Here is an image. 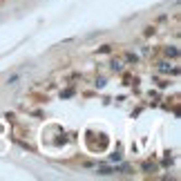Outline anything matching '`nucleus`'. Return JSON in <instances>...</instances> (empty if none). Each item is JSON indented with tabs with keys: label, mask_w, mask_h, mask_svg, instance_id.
Segmentation results:
<instances>
[{
	"label": "nucleus",
	"mask_w": 181,
	"mask_h": 181,
	"mask_svg": "<svg viewBox=\"0 0 181 181\" xmlns=\"http://www.w3.org/2000/svg\"><path fill=\"white\" fill-rule=\"evenodd\" d=\"M159 72L170 74V63H168V61H161V63H159Z\"/></svg>",
	"instance_id": "2"
},
{
	"label": "nucleus",
	"mask_w": 181,
	"mask_h": 181,
	"mask_svg": "<svg viewBox=\"0 0 181 181\" xmlns=\"http://www.w3.org/2000/svg\"><path fill=\"white\" fill-rule=\"evenodd\" d=\"M112 69H114V72H121V69H123V63L114 58V61H112Z\"/></svg>",
	"instance_id": "4"
},
{
	"label": "nucleus",
	"mask_w": 181,
	"mask_h": 181,
	"mask_svg": "<svg viewBox=\"0 0 181 181\" xmlns=\"http://www.w3.org/2000/svg\"><path fill=\"white\" fill-rule=\"evenodd\" d=\"M125 61H128V63H139V56L132 54V52H128V54H125Z\"/></svg>",
	"instance_id": "3"
},
{
	"label": "nucleus",
	"mask_w": 181,
	"mask_h": 181,
	"mask_svg": "<svg viewBox=\"0 0 181 181\" xmlns=\"http://www.w3.org/2000/svg\"><path fill=\"white\" fill-rule=\"evenodd\" d=\"M143 170H145V172H150V170H154V166H150V163H143Z\"/></svg>",
	"instance_id": "5"
},
{
	"label": "nucleus",
	"mask_w": 181,
	"mask_h": 181,
	"mask_svg": "<svg viewBox=\"0 0 181 181\" xmlns=\"http://www.w3.org/2000/svg\"><path fill=\"white\" fill-rule=\"evenodd\" d=\"M163 54L168 56V58H177V56H179V49H177V47H166Z\"/></svg>",
	"instance_id": "1"
}]
</instances>
